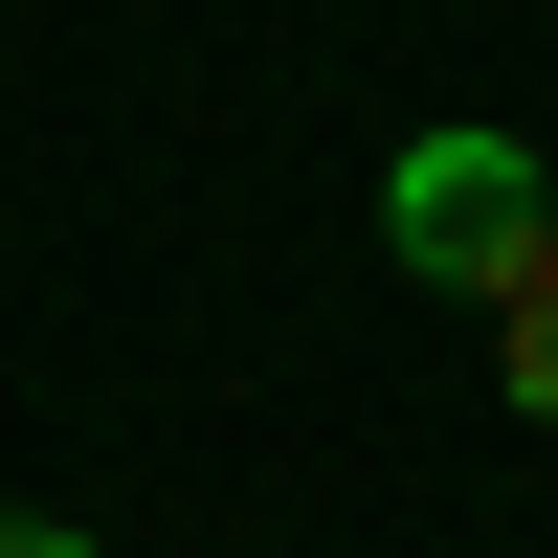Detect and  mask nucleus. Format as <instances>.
<instances>
[{
    "label": "nucleus",
    "mask_w": 558,
    "mask_h": 558,
    "mask_svg": "<svg viewBox=\"0 0 558 558\" xmlns=\"http://www.w3.org/2000/svg\"><path fill=\"white\" fill-rule=\"evenodd\" d=\"M492 380H514V425H558V268H536L514 313H492Z\"/></svg>",
    "instance_id": "2"
},
{
    "label": "nucleus",
    "mask_w": 558,
    "mask_h": 558,
    "mask_svg": "<svg viewBox=\"0 0 558 558\" xmlns=\"http://www.w3.org/2000/svg\"><path fill=\"white\" fill-rule=\"evenodd\" d=\"M0 558H89V536H45V514H0Z\"/></svg>",
    "instance_id": "3"
},
{
    "label": "nucleus",
    "mask_w": 558,
    "mask_h": 558,
    "mask_svg": "<svg viewBox=\"0 0 558 558\" xmlns=\"http://www.w3.org/2000/svg\"><path fill=\"white\" fill-rule=\"evenodd\" d=\"M380 246L402 268H425V291H492V313H514L536 291V268H558V179H536V134H402V157H380Z\"/></svg>",
    "instance_id": "1"
}]
</instances>
